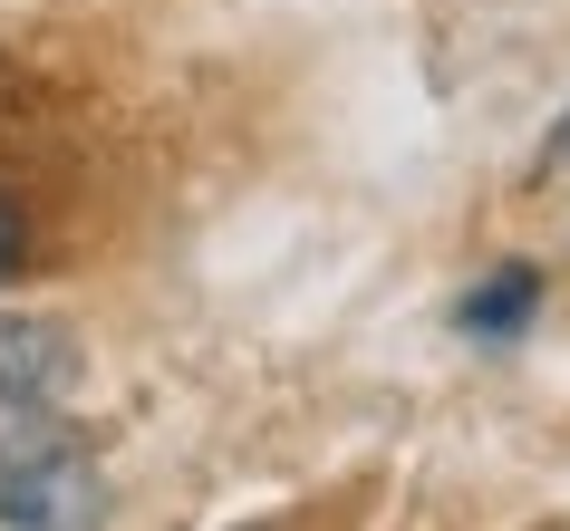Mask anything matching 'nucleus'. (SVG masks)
Listing matches in <instances>:
<instances>
[{
	"instance_id": "1",
	"label": "nucleus",
	"mask_w": 570,
	"mask_h": 531,
	"mask_svg": "<svg viewBox=\"0 0 570 531\" xmlns=\"http://www.w3.org/2000/svg\"><path fill=\"white\" fill-rule=\"evenodd\" d=\"M97 502H107V483H97L88 444L68 425H49V406H30L20 444L0 454V522L10 531H88Z\"/></svg>"
},
{
	"instance_id": "2",
	"label": "nucleus",
	"mask_w": 570,
	"mask_h": 531,
	"mask_svg": "<svg viewBox=\"0 0 570 531\" xmlns=\"http://www.w3.org/2000/svg\"><path fill=\"white\" fill-rule=\"evenodd\" d=\"M78 386V338L59 319H0V396L30 415V406H59Z\"/></svg>"
},
{
	"instance_id": "3",
	"label": "nucleus",
	"mask_w": 570,
	"mask_h": 531,
	"mask_svg": "<svg viewBox=\"0 0 570 531\" xmlns=\"http://www.w3.org/2000/svg\"><path fill=\"white\" fill-rule=\"evenodd\" d=\"M532 309H541V271L503 262L493 281H483V291H464V309H454V319L474 328V338H512V328L532 319Z\"/></svg>"
},
{
	"instance_id": "4",
	"label": "nucleus",
	"mask_w": 570,
	"mask_h": 531,
	"mask_svg": "<svg viewBox=\"0 0 570 531\" xmlns=\"http://www.w3.org/2000/svg\"><path fill=\"white\" fill-rule=\"evenodd\" d=\"M20 252H30V223H20V204H10V194H0V281H10V271H20Z\"/></svg>"
},
{
	"instance_id": "5",
	"label": "nucleus",
	"mask_w": 570,
	"mask_h": 531,
	"mask_svg": "<svg viewBox=\"0 0 570 531\" xmlns=\"http://www.w3.org/2000/svg\"><path fill=\"white\" fill-rule=\"evenodd\" d=\"M541 165H551V175H570V117L551 126V146H541Z\"/></svg>"
}]
</instances>
